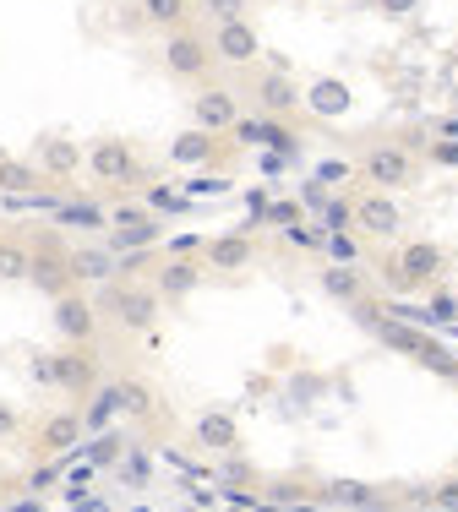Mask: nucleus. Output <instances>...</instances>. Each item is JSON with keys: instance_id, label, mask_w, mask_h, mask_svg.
Returning a JSON list of instances; mask_svg holds the SVG:
<instances>
[{"instance_id": "nucleus-33", "label": "nucleus", "mask_w": 458, "mask_h": 512, "mask_svg": "<svg viewBox=\"0 0 458 512\" xmlns=\"http://www.w3.org/2000/svg\"><path fill=\"white\" fill-rule=\"evenodd\" d=\"M104 213H110V229H120V224H142V218H153V207L148 202H110Z\"/></svg>"}, {"instance_id": "nucleus-14", "label": "nucleus", "mask_w": 458, "mask_h": 512, "mask_svg": "<svg viewBox=\"0 0 458 512\" xmlns=\"http://www.w3.org/2000/svg\"><path fill=\"white\" fill-rule=\"evenodd\" d=\"M208 44H213V55H219V66H257L262 60V39L246 17H224Z\"/></svg>"}, {"instance_id": "nucleus-24", "label": "nucleus", "mask_w": 458, "mask_h": 512, "mask_svg": "<svg viewBox=\"0 0 458 512\" xmlns=\"http://www.w3.org/2000/svg\"><path fill=\"white\" fill-rule=\"evenodd\" d=\"M115 398H120V414H131V420H148L159 409V393L142 376H115Z\"/></svg>"}, {"instance_id": "nucleus-9", "label": "nucleus", "mask_w": 458, "mask_h": 512, "mask_svg": "<svg viewBox=\"0 0 458 512\" xmlns=\"http://www.w3.org/2000/svg\"><path fill=\"white\" fill-rule=\"evenodd\" d=\"M349 213H355V235H366V240H393L404 229V213H399V202L388 197V191H360V197H349Z\"/></svg>"}, {"instance_id": "nucleus-41", "label": "nucleus", "mask_w": 458, "mask_h": 512, "mask_svg": "<svg viewBox=\"0 0 458 512\" xmlns=\"http://www.w3.org/2000/svg\"><path fill=\"white\" fill-rule=\"evenodd\" d=\"M11 431H17V409L0 404V436H11Z\"/></svg>"}, {"instance_id": "nucleus-18", "label": "nucleus", "mask_w": 458, "mask_h": 512, "mask_svg": "<svg viewBox=\"0 0 458 512\" xmlns=\"http://www.w3.org/2000/svg\"><path fill=\"white\" fill-rule=\"evenodd\" d=\"M33 164L44 169V180H50V186H71V180L82 175V148L71 137H44L39 153H33Z\"/></svg>"}, {"instance_id": "nucleus-22", "label": "nucleus", "mask_w": 458, "mask_h": 512, "mask_svg": "<svg viewBox=\"0 0 458 512\" xmlns=\"http://www.w3.org/2000/svg\"><path fill=\"white\" fill-rule=\"evenodd\" d=\"M349 82H339V77H317L306 88V99H300V109H311V115H322V120H333V115H349Z\"/></svg>"}, {"instance_id": "nucleus-23", "label": "nucleus", "mask_w": 458, "mask_h": 512, "mask_svg": "<svg viewBox=\"0 0 458 512\" xmlns=\"http://www.w3.org/2000/svg\"><path fill=\"white\" fill-rule=\"evenodd\" d=\"M0 191H6V197H22V191H44V169L28 164V158L0 153Z\"/></svg>"}, {"instance_id": "nucleus-20", "label": "nucleus", "mask_w": 458, "mask_h": 512, "mask_svg": "<svg viewBox=\"0 0 458 512\" xmlns=\"http://www.w3.org/2000/svg\"><path fill=\"white\" fill-rule=\"evenodd\" d=\"M229 131H235L240 142H268L273 153H289V158L300 153V137H295V131H284V120H279V115H262V120H246V115H240Z\"/></svg>"}, {"instance_id": "nucleus-11", "label": "nucleus", "mask_w": 458, "mask_h": 512, "mask_svg": "<svg viewBox=\"0 0 458 512\" xmlns=\"http://www.w3.org/2000/svg\"><path fill=\"white\" fill-rule=\"evenodd\" d=\"M300 82L289 77V66H273V71H257L251 77V104L262 109V115H279V120H289V115H300Z\"/></svg>"}, {"instance_id": "nucleus-12", "label": "nucleus", "mask_w": 458, "mask_h": 512, "mask_svg": "<svg viewBox=\"0 0 458 512\" xmlns=\"http://www.w3.org/2000/svg\"><path fill=\"white\" fill-rule=\"evenodd\" d=\"M240 120V93L224 88V82H197V99H191V126L202 131H229Z\"/></svg>"}, {"instance_id": "nucleus-25", "label": "nucleus", "mask_w": 458, "mask_h": 512, "mask_svg": "<svg viewBox=\"0 0 458 512\" xmlns=\"http://www.w3.org/2000/svg\"><path fill=\"white\" fill-rule=\"evenodd\" d=\"M159 235H164V224H159V213H153V218H142V224H120V229H110V235H104V246L120 256V251L159 246Z\"/></svg>"}, {"instance_id": "nucleus-30", "label": "nucleus", "mask_w": 458, "mask_h": 512, "mask_svg": "<svg viewBox=\"0 0 458 512\" xmlns=\"http://www.w3.org/2000/svg\"><path fill=\"white\" fill-rule=\"evenodd\" d=\"M0 278H6V284H17V278H28V240H17V235H0Z\"/></svg>"}, {"instance_id": "nucleus-7", "label": "nucleus", "mask_w": 458, "mask_h": 512, "mask_svg": "<svg viewBox=\"0 0 458 512\" xmlns=\"http://www.w3.org/2000/svg\"><path fill=\"white\" fill-rule=\"evenodd\" d=\"M82 169H88L93 186H104V191H120V186H131V180L142 175L137 148L120 142V137H99V142H93V148L82 153Z\"/></svg>"}, {"instance_id": "nucleus-10", "label": "nucleus", "mask_w": 458, "mask_h": 512, "mask_svg": "<svg viewBox=\"0 0 458 512\" xmlns=\"http://www.w3.org/2000/svg\"><path fill=\"white\" fill-rule=\"evenodd\" d=\"M50 322L66 344H93V338H99V306H93L82 289H66V295L50 300Z\"/></svg>"}, {"instance_id": "nucleus-31", "label": "nucleus", "mask_w": 458, "mask_h": 512, "mask_svg": "<svg viewBox=\"0 0 458 512\" xmlns=\"http://www.w3.org/2000/svg\"><path fill=\"white\" fill-rule=\"evenodd\" d=\"M328 502H339V507H382V496L371 491V485H355V480H333V485H328Z\"/></svg>"}, {"instance_id": "nucleus-34", "label": "nucleus", "mask_w": 458, "mask_h": 512, "mask_svg": "<svg viewBox=\"0 0 458 512\" xmlns=\"http://www.w3.org/2000/svg\"><path fill=\"white\" fill-rule=\"evenodd\" d=\"M420 6H426V0H371V11H377V17H388V22H404V17H415Z\"/></svg>"}, {"instance_id": "nucleus-28", "label": "nucleus", "mask_w": 458, "mask_h": 512, "mask_svg": "<svg viewBox=\"0 0 458 512\" xmlns=\"http://www.w3.org/2000/svg\"><path fill=\"white\" fill-rule=\"evenodd\" d=\"M82 404H88V409H82V425H88V431H104V425H110L115 414H120L115 382H99V387H93L88 398H82Z\"/></svg>"}, {"instance_id": "nucleus-1", "label": "nucleus", "mask_w": 458, "mask_h": 512, "mask_svg": "<svg viewBox=\"0 0 458 512\" xmlns=\"http://www.w3.org/2000/svg\"><path fill=\"white\" fill-rule=\"evenodd\" d=\"M442 273H448V251H442L437 240H404V246L382 262V289H388V295H420V289L442 284Z\"/></svg>"}, {"instance_id": "nucleus-36", "label": "nucleus", "mask_w": 458, "mask_h": 512, "mask_svg": "<svg viewBox=\"0 0 458 512\" xmlns=\"http://www.w3.org/2000/svg\"><path fill=\"white\" fill-rule=\"evenodd\" d=\"M224 186H229V180H219V175H197V180L186 186V197H219Z\"/></svg>"}, {"instance_id": "nucleus-42", "label": "nucleus", "mask_w": 458, "mask_h": 512, "mask_svg": "<svg viewBox=\"0 0 458 512\" xmlns=\"http://www.w3.org/2000/svg\"><path fill=\"white\" fill-rule=\"evenodd\" d=\"M6 485H11V480H6V474H0V502H6Z\"/></svg>"}, {"instance_id": "nucleus-43", "label": "nucleus", "mask_w": 458, "mask_h": 512, "mask_svg": "<svg viewBox=\"0 0 458 512\" xmlns=\"http://www.w3.org/2000/svg\"><path fill=\"white\" fill-rule=\"evenodd\" d=\"M453 376H458V371H453Z\"/></svg>"}, {"instance_id": "nucleus-21", "label": "nucleus", "mask_w": 458, "mask_h": 512, "mask_svg": "<svg viewBox=\"0 0 458 512\" xmlns=\"http://www.w3.org/2000/svg\"><path fill=\"white\" fill-rule=\"evenodd\" d=\"M66 256H71L77 284H110L115 278V251L104 246V240H93V246H66Z\"/></svg>"}, {"instance_id": "nucleus-37", "label": "nucleus", "mask_w": 458, "mask_h": 512, "mask_svg": "<svg viewBox=\"0 0 458 512\" xmlns=\"http://www.w3.org/2000/svg\"><path fill=\"white\" fill-rule=\"evenodd\" d=\"M88 458H93V463H110V458H120V436H99Z\"/></svg>"}, {"instance_id": "nucleus-27", "label": "nucleus", "mask_w": 458, "mask_h": 512, "mask_svg": "<svg viewBox=\"0 0 458 512\" xmlns=\"http://www.w3.org/2000/svg\"><path fill=\"white\" fill-rule=\"evenodd\" d=\"M55 224L60 229H110V213H104V202H60Z\"/></svg>"}, {"instance_id": "nucleus-15", "label": "nucleus", "mask_w": 458, "mask_h": 512, "mask_svg": "<svg viewBox=\"0 0 458 512\" xmlns=\"http://www.w3.org/2000/svg\"><path fill=\"white\" fill-rule=\"evenodd\" d=\"M257 235L251 229H229V235H213L208 246H202V267L208 273H246L251 262H257Z\"/></svg>"}, {"instance_id": "nucleus-39", "label": "nucleus", "mask_w": 458, "mask_h": 512, "mask_svg": "<svg viewBox=\"0 0 458 512\" xmlns=\"http://www.w3.org/2000/svg\"><path fill=\"white\" fill-rule=\"evenodd\" d=\"M328 251L333 256H355V240H349V235H328Z\"/></svg>"}, {"instance_id": "nucleus-19", "label": "nucleus", "mask_w": 458, "mask_h": 512, "mask_svg": "<svg viewBox=\"0 0 458 512\" xmlns=\"http://www.w3.org/2000/svg\"><path fill=\"white\" fill-rule=\"evenodd\" d=\"M322 295H328L333 306H360V300L371 295V278L349 262H328L322 267Z\"/></svg>"}, {"instance_id": "nucleus-8", "label": "nucleus", "mask_w": 458, "mask_h": 512, "mask_svg": "<svg viewBox=\"0 0 458 512\" xmlns=\"http://www.w3.org/2000/svg\"><path fill=\"white\" fill-rule=\"evenodd\" d=\"M28 284L39 289L44 300L77 289V273H71V256H66L60 240H39V246H28Z\"/></svg>"}, {"instance_id": "nucleus-40", "label": "nucleus", "mask_w": 458, "mask_h": 512, "mask_svg": "<svg viewBox=\"0 0 458 512\" xmlns=\"http://www.w3.org/2000/svg\"><path fill=\"white\" fill-rule=\"evenodd\" d=\"M224 474H229V480H251V463H240V458H229V463H224Z\"/></svg>"}, {"instance_id": "nucleus-26", "label": "nucleus", "mask_w": 458, "mask_h": 512, "mask_svg": "<svg viewBox=\"0 0 458 512\" xmlns=\"http://www.w3.org/2000/svg\"><path fill=\"white\" fill-rule=\"evenodd\" d=\"M137 17L148 22V28H159V33L186 28V22H191V0H137Z\"/></svg>"}, {"instance_id": "nucleus-4", "label": "nucleus", "mask_w": 458, "mask_h": 512, "mask_svg": "<svg viewBox=\"0 0 458 512\" xmlns=\"http://www.w3.org/2000/svg\"><path fill=\"white\" fill-rule=\"evenodd\" d=\"M355 169H360V180L377 186V191H404L420 180V158L409 153L404 142H371V148H360Z\"/></svg>"}, {"instance_id": "nucleus-13", "label": "nucleus", "mask_w": 458, "mask_h": 512, "mask_svg": "<svg viewBox=\"0 0 458 512\" xmlns=\"http://www.w3.org/2000/svg\"><path fill=\"white\" fill-rule=\"evenodd\" d=\"M82 431H88V425H82V409H55V414H44L39 431H33V453L44 463H55L82 442Z\"/></svg>"}, {"instance_id": "nucleus-5", "label": "nucleus", "mask_w": 458, "mask_h": 512, "mask_svg": "<svg viewBox=\"0 0 458 512\" xmlns=\"http://www.w3.org/2000/svg\"><path fill=\"white\" fill-rule=\"evenodd\" d=\"M159 60H164V71H170L175 82H208L213 77V66H219V55H213V44L202 39L197 28H170L164 33V44H159Z\"/></svg>"}, {"instance_id": "nucleus-38", "label": "nucleus", "mask_w": 458, "mask_h": 512, "mask_svg": "<svg viewBox=\"0 0 458 512\" xmlns=\"http://www.w3.org/2000/svg\"><path fill=\"white\" fill-rule=\"evenodd\" d=\"M268 218H273V224H289V229H300V207H295V202H289V207L279 202V207H273Z\"/></svg>"}, {"instance_id": "nucleus-2", "label": "nucleus", "mask_w": 458, "mask_h": 512, "mask_svg": "<svg viewBox=\"0 0 458 512\" xmlns=\"http://www.w3.org/2000/svg\"><path fill=\"white\" fill-rule=\"evenodd\" d=\"M93 306H99V316H115V327H126V333H153L164 300H159V289L142 284L137 273H120L104 284V295L93 300Z\"/></svg>"}, {"instance_id": "nucleus-6", "label": "nucleus", "mask_w": 458, "mask_h": 512, "mask_svg": "<svg viewBox=\"0 0 458 512\" xmlns=\"http://www.w3.org/2000/svg\"><path fill=\"white\" fill-rule=\"evenodd\" d=\"M44 376L60 387V393H71V404H82V398L93 393V387L104 382V365H99V349L93 344H66L60 355L44 360Z\"/></svg>"}, {"instance_id": "nucleus-3", "label": "nucleus", "mask_w": 458, "mask_h": 512, "mask_svg": "<svg viewBox=\"0 0 458 512\" xmlns=\"http://www.w3.org/2000/svg\"><path fill=\"white\" fill-rule=\"evenodd\" d=\"M349 311H355L360 322H366V327H371V333H377L388 349H399V355L420 360V365H431V371H442V376H453V371H458V365H453L448 355H442V349L431 344V338L420 333V327H404V322H393L388 311H377V306H371V295L360 300V306H349Z\"/></svg>"}, {"instance_id": "nucleus-17", "label": "nucleus", "mask_w": 458, "mask_h": 512, "mask_svg": "<svg viewBox=\"0 0 458 512\" xmlns=\"http://www.w3.org/2000/svg\"><path fill=\"white\" fill-rule=\"evenodd\" d=\"M170 158H175V164H186V169H213V164H224V158H229L224 131H202V126L180 131V137L170 142Z\"/></svg>"}, {"instance_id": "nucleus-32", "label": "nucleus", "mask_w": 458, "mask_h": 512, "mask_svg": "<svg viewBox=\"0 0 458 512\" xmlns=\"http://www.w3.org/2000/svg\"><path fill=\"white\" fill-rule=\"evenodd\" d=\"M317 213H322V229H328V235H355V213H349V197H344V202H322Z\"/></svg>"}, {"instance_id": "nucleus-16", "label": "nucleus", "mask_w": 458, "mask_h": 512, "mask_svg": "<svg viewBox=\"0 0 458 512\" xmlns=\"http://www.w3.org/2000/svg\"><path fill=\"white\" fill-rule=\"evenodd\" d=\"M202 273H208V267H202V256H191V251H170V256L159 262V278H153V289H159L164 306H175V300H186L191 289L202 284Z\"/></svg>"}, {"instance_id": "nucleus-29", "label": "nucleus", "mask_w": 458, "mask_h": 512, "mask_svg": "<svg viewBox=\"0 0 458 512\" xmlns=\"http://www.w3.org/2000/svg\"><path fill=\"white\" fill-rule=\"evenodd\" d=\"M197 442L213 447V453H235L240 431H235V420H224V414H208V420H197Z\"/></svg>"}, {"instance_id": "nucleus-35", "label": "nucleus", "mask_w": 458, "mask_h": 512, "mask_svg": "<svg viewBox=\"0 0 458 512\" xmlns=\"http://www.w3.org/2000/svg\"><path fill=\"white\" fill-rule=\"evenodd\" d=\"M426 158L437 169H458V142H426Z\"/></svg>"}]
</instances>
